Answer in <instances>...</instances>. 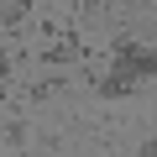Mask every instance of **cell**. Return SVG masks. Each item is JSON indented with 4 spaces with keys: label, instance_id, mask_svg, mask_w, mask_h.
Here are the masks:
<instances>
[{
    "label": "cell",
    "instance_id": "obj_1",
    "mask_svg": "<svg viewBox=\"0 0 157 157\" xmlns=\"http://www.w3.org/2000/svg\"><path fill=\"white\" fill-rule=\"evenodd\" d=\"M141 84H147V78H141L126 58H115V68H105L100 78H89V89H94L100 100H126V94H136Z\"/></svg>",
    "mask_w": 157,
    "mask_h": 157
},
{
    "label": "cell",
    "instance_id": "obj_2",
    "mask_svg": "<svg viewBox=\"0 0 157 157\" xmlns=\"http://www.w3.org/2000/svg\"><path fill=\"white\" fill-rule=\"evenodd\" d=\"M110 52H115V58H126L141 78H157V47H141L136 37H115V42H110Z\"/></svg>",
    "mask_w": 157,
    "mask_h": 157
},
{
    "label": "cell",
    "instance_id": "obj_3",
    "mask_svg": "<svg viewBox=\"0 0 157 157\" xmlns=\"http://www.w3.org/2000/svg\"><path fill=\"white\" fill-rule=\"evenodd\" d=\"M89 52H94L89 42H78V37H63V42L42 47V63H47V68H58V63H78V58H89Z\"/></svg>",
    "mask_w": 157,
    "mask_h": 157
},
{
    "label": "cell",
    "instance_id": "obj_4",
    "mask_svg": "<svg viewBox=\"0 0 157 157\" xmlns=\"http://www.w3.org/2000/svg\"><path fill=\"white\" fill-rule=\"evenodd\" d=\"M63 84H68L63 73H47V78H37V84H26V89H21V100H52Z\"/></svg>",
    "mask_w": 157,
    "mask_h": 157
},
{
    "label": "cell",
    "instance_id": "obj_5",
    "mask_svg": "<svg viewBox=\"0 0 157 157\" xmlns=\"http://www.w3.org/2000/svg\"><path fill=\"white\" fill-rule=\"evenodd\" d=\"M32 6H37V0H6V37H16V32L26 26Z\"/></svg>",
    "mask_w": 157,
    "mask_h": 157
},
{
    "label": "cell",
    "instance_id": "obj_6",
    "mask_svg": "<svg viewBox=\"0 0 157 157\" xmlns=\"http://www.w3.org/2000/svg\"><path fill=\"white\" fill-rule=\"evenodd\" d=\"M26 141H32V126L21 115H6V147L11 152H26Z\"/></svg>",
    "mask_w": 157,
    "mask_h": 157
},
{
    "label": "cell",
    "instance_id": "obj_7",
    "mask_svg": "<svg viewBox=\"0 0 157 157\" xmlns=\"http://www.w3.org/2000/svg\"><path fill=\"white\" fill-rule=\"evenodd\" d=\"M105 11H110V0H73V16H84V21H94Z\"/></svg>",
    "mask_w": 157,
    "mask_h": 157
},
{
    "label": "cell",
    "instance_id": "obj_8",
    "mask_svg": "<svg viewBox=\"0 0 157 157\" xmlns=\"http://www.w3.org/2000/svg\"><path fill=\"white\" fill-rule=\"evenodd\" d=\"M136 157H157V126L147 131V141H141V152H136Z\"/></svg>",
    "mask_w": 157,
    "mask_h": 157
},
{
    "label": "cell",
    "instance_id": "obj_9",
    "mask_svg": "<svg viewBox=\"0 0 157 157\" xmlns=\"http://www.w3.org/2000/svg\"><path fill=\"white\" fill-rule=\"evenodd\" d=\"M11 157H26V152H11Z\"/></svg>",
    "mask_w": 157,
    "mask_h": 157
},
{
    "label": "cell",
    "instance_id": "obj_10",
    "mask_svg": "<svg viewBox=\"0 0 157 157\" xmlns=\"http://www.w3.org/2000/svg\"><path fill=\"white\" fill-rule=\"evenodd\" d=\"M42 6H52V0H42Z\"/></svg>",
    "mask_w": 157,
    "mask_h": 157
}]
</instances>
